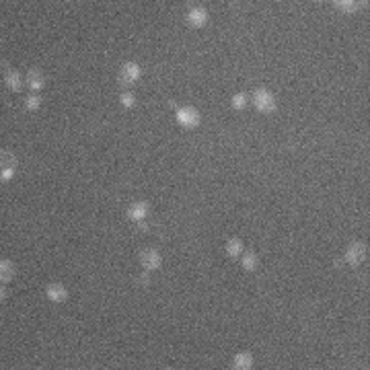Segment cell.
I'll list each match as a JSON object with an SVG mask.
<instances>
[{"instance_id":"1","label":"cell","mask_w":370,"mask_h":370,"mask_svg":"<svg viewBox=\"0 0 370 370\" xmlns=\"http://www.w3.org/2000/svg\"><path fill=\"white\" fill-rule=\"evenodd\" d=\"M138 78H140V66H138V64L128 62V64L122 66L120 76H118V80H120L122 87H132Z\"/></svg>"},{"instance_id":"2","label":"cell","mask_w":370,"mask_h":370,"mask_svg":"<svg viewBox=\"0 0 370 370\" xmlns=\"http://www.w3.org/2000/svg\"><path fill=\"white\" fill-rule=\"evenodd\" d=\"M253 103H255V107L263 113H270L276 109V101H274V95L270 91H265V89H259L255 91V95H253Z\"/></svg>"},{"instance_id":"3","label":"cell","mask_w":370,"mask_h":370,"mask_svg":"<svg viewBox=\"0 0 370 370\" xmlns=\"http://www.w3.org/2000/svg\"><path fill=\"white\" fill-rule=\"evenodd\" d=\"M177 122L185 128H195L200 123V113L195 111L193 107H183L177 111Z\"/></svg>"},{"instance_id":"4","label":"cell","mask_w":370,"mask_h":370,"mask_svg":"<svg viewBox=\"0 0 370 370\" xmlns=\"http://www.w3.org/2000/svg\"><path fill=\"white\" fill-rule=\"evenodd\" d=\"M368 255V247L364 245V243H354V245L348 249V255H345V259H348L350 265H360Z\"/></svg>"},{"instance_id":"5","label":"cell","mask_w":370,"mask_h":370,"mask_svg":"<svg viewBox=\"0 0 370 370\" xmlns=\"http://www.w3.org/2000/svg\"><path fill=\"white\" fill-rule=\"evenodd\" d=\"M140 263H142L144 270H156L158 265H160L158 251H154V249H144L142 255H140Z\"/></svg>"},{"instance_id":"6","label":"cell","mask_w":370,"mask_h":370,"mask_svg":"<svg viewBox=\"0 0 370 370\" xmlns=\"http://www.w3.org/2000/svg\"><path fill=\"white\" fill-rule=\"evenodd\" d=\"M15 167H17V158L10 153H4L2 150V181H8L10 177H13Z\"/></svg>"},{"instance_id":"7","label":"cell","mask_w":370,"mask_h":370,"mask_svg":"<svg viewBox=\"0 0 370 370\" xmlns=\"http://www.w3.org/2000/svg\"><path fill=\"white\" fill-rule=\"evenodd\" d=\"M43 85H45L43 74L37 70V68H31V70L27 72V87L33 89V91H39V89H43Z\"/></svg>"},{"instance_id":"8","label":"cell","mask_w":370,"mask_h":370,"mask_svg":"<svg viewBox=\"0 0 370 370\" xmlns=\"http://www.w3.org/2000/svg\"><path fill=\"white\" fill-rule=\"evenodd\" d=\"M146 212H148V204H144V202H134V204L130 206V210H128L130 218H132V220H136V222L144 220Z\"/></svg>"},{"instance_id":"9","label":"cell","mask_w":370,"mask_h":370,"mask_svg":"<svg viewBox=\"0 0 370 370\" xmlns=\"http://www.w3.org/2000/svg\"><path fill=\"white\" fill-rule=\"evenodd\" d=\"M68 296V290L62 286V284H50L48 286V298L54 300V303H62Z\"/></svg>"},{"instance_id":"10","label":"cell","mask_w":370,"mask_h":370,"mask_svg":"<svg viewBox=\"0 0 370 370\" xmlns=\"http://www.w3.org/2000/svg\"><path fill=\"white\" fill-rule=\"evenodd\" d=\"M187 21L191 23L193 27H204L206 21H208V15H206L204 8H191L189 15H187Z\"/></svg>"},{"instance_id":"11","label":"cell","mask_w":370,"mask_h":370,"mask_svg":"<svg viewBox=\"0 0 370 370\" xmlns=\"http://www.w3.org/2000/svg\"><path fill=\"white\" fill-rule=\"evenodd\" d=\"M233 364H235V368H239V370H247V368L253 366V358H251V354H237L235 360H233Z\"/></svg>"},{"instance_id":"12","label":"cell","mask_w":370,"mask_h":370,"mask_svg":"<svg viewBox=\"0 0 370 370\" xmlns=\"http://www.w3.org/2000/svg\"><path fill=\"white\" fill-rule=\"evenodd\" d=\"M13 276H15L13 263L2 259V263H0V278H2V282H10V280H13Z\"/></svg>"},{"instance_id":"13","label":"cell","mask_w":370,"mask_h":370,"mask_svg":"<svg viewBox=\"0 0 370 370\" xmlns=\"http://www.w3.org/2000/svg\"><path fill=\"white\" fill-rule=\"evenodd\" d=\"M4 80H6V85L13 89V91H21V76L15 70H6L4 72Z\"/></svg>"},{"instance_id":"14","label":"cell","mask_w":370,"mask_h":370,"mask_svg":"<svg viewBox=\"0 0 370 370\" xmlns=\"http://www.w3.org/2000/svg\"><path fill=\"white\" fill-rule=\"evenodd\" d=\"M241 251H243V243H241L239 239H230V241L226 243V253H228L230 257H237Z\"/></svg>"},{"instance_id":"15","label":"cell","mask_w":370,"mask_h":370,"mask_svg":"<svg viewBox=\"0 0 370 370\" xmlns=\"http://www.w3.org/2000/svg\"><path fill=\"white\" fill-rule=\"evenodd\" d=\"M255 265H257V255H255V253H247V255L243 257V268H245V270H255Z\"/></svg>"},{"instance_id":"16","label":"cell","mask_w":370,"mask_h":370,"mask_svg":"<svg viewBox=\"0 0 370 370\" xmlns=\"http://www.w3.org/2000/svg\"><path fill=\"white\" fill-rule=\"evenodd\" d=\"M335 6H338L339 10H343V13H354V10L358 8V4L352 2V0H341V2H335Z\"/></svg>"},{"instance_id":"17","label":"cell","mask_w":370,"mask_h":370,"mask_svg":"<svg viewBox=\"0 0 370 370\" xmlns=\"http://www.w3.org/2000/svg\"><path fill=\"white\" fill-rule=\"evenodd\" d=\"M247 105V95H243V92H239V95L233 97V107L235 109H243Z\"/></svg>"},{"instance_id":"18","label":"cell","mask_w":370,"mask_h":370,"mask_svg":"<svg viewBox=\"0 0 370 370\" xmlns=\"http://www.w3.org/2000/svg\"><path fill=\"white\" fill-rule=\"evenodd\" d=\"M122 103H123L125 107H132L134 103H136V99H134L132 92H123V95H122Z\"/></svg>"},{"instance_id":"19","label":"cell","mask_w":370,"mask_h":370,"mask_svg":"<svg viewBox=\"0 0 370 370\" xmlns=\"http://www.w3.org/2000/svg\"><path fill=\"white\" fill-rule=\"evenodd\" d=\"M39 105H41V99H39V97H29V99H27V109L33 111V109H37Z\"/></svg>"}]
</instances>
